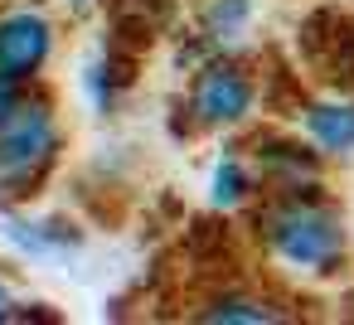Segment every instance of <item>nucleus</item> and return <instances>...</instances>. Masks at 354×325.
<instances>
[{
  "instance_id": "7",
  "label": "nucleus",
  "mask_w": 354,
  "mask_h": 325,
  "mask_svg": "<svg viewBox=\"0 0 354 325\" xmlns=\"http://www.w3.org/2000/svg\"><path fill=\"white\" fill-rule=\"evenodd\" d=\"M189 315L204 320V325H281V320H291L286 301L272 296V291H257L252 281H218V286H209L189 306Z\"/></svg>"
},
{
  "instance_id": "5",
  "label": "nucleus",
  "mask_w": 354,
  "mask_h": 325,
  "mask_svg": "<svg viewBox=\"0 0 354 325\" xmlns=\"http://www.w3.org/2000/svg\"><path fill=\"white\" fill-rule=\"evenodd\" d=\"M301 44H306V68L330 93H354V15L349 10H315L301 20Z\"/></svg>"
},
{
  "instance_id": "9",
  "label": "nucleus",
  "mask_w": 354,
  "mask_h": 325,
  "mask_svg": "<svg viewBox=\"0 0 354 325\" xmlns=\"http://www.w3.org/2000/svg\"><path fill=\"white\" fill-rule=\"evenodd\" d=\"M262 199V175L248 156V146H228L214 165H209V209L214 214H248Z\"/></svg>"
},
{
  "instance_id": "10",
  "label": "nucleus",
  "mask_w": 354,
  "mask_h": 325,
  "mask_svg": "<svg viewBox=\"0 0 354 325\" xmlns=\"http://www.w3.org/2000/svg\"><path fill=\"white\" fill-rule=\"evenodd\" d=\"M257 30V0H204L194 15V35L209 54H248Z\"/></svg>"
},
{
  "instance_id": "11",
  "label": "nucleus",
  "mask_w": 354,
  "mask_h": 325,
  "mask_svg": "<svg viewBox=\"0 0 354 325\" xmlns=\"http://www.w3.org/2000/svg\"><path fill=\"white\" fill-rule=\"evenodd\" d=\"M131 78H136V73H131V64H127V49H122V44H107V49H97V54L83 64L78 88H83V98H88V107H93L97 117H112V112L122 107Z\"/></svg>"
},
{
  "instance_id": "2",
  "label": "nucleus",
  "mask_w": 354,
  "mask_h": 325,
  "mask_svg": "<svg viewBox=\"0 0 354 325\" xmlns=\"http://www.w3.org/2000/svg\"><path fill=\"white\" fill-rule=\"evenodd\" d=\"M185 122L209 136H238L252 131L262 112V73L248 64V54H209L185 73Z\"/></svg>"
},
{
  "instance_id": "13",
  "label": "nucleus",
  "mask_w": 354,
  "mask_h": 325,
  "mask_svg": "<svg viewBox=\"0 0 354 325\" xmlns=\"http://www.w3.org/2000/svg\"><path fill=\"white\" fill-rule=\"evenodd\" d=\"M20 102H25V83H20V78H10V73H0V122H6Z\"/></svg>"
},
{
  "instance_id": "15",
  "label": "nucleus",
  "mask_w": 354,
  "mask_h": 325,
  "mask_svg": "<svg viewBox=\"0 0 354 325\" xmlns=\"http://www.w3.org/2000/svg\"><path fill=\"white\" fill-rule=\"evenodd\" d=\"M64 6H68V10H73V15H88V10H93V6H97V0H64Z\"/></svg>"
},
{
  "instance_id": "14",
  "label": "nucleus",
  "mask_w": 354,
  "mask_h": 325,
  "mask_svg": "<svg viewBox=\"0 0 354 325\" xmlns=\"http://www.w3.org/2000/svg\"><path fill=\"white\" fill-rule=\"evenodd\" d=\"M10 315H15V301H10V286L0 281V320H10Z\"/></svg>"
},
{
  "instance_id": "8",
  "label": "nucleus",
  "mask_w": 354,
  "mask_h": 325,
  "mask_svg": "<svg viewBox=\"0 0 354 325\" xmlns=\"http://www.w3.org/2000/svg\"><path fill=\"white\" fill-rule=\"evenodd\" d=\"M296 131L325 160H354V93H320L306 98L296 112Z\"/></svg>"
},
{
  "instance_id": "6",
  "label": "nucleus",
  "mask_w": 354,
  "mask_h": 325,
  "mask_svg": "<svg viewBox=\"0 0 354 325\" xmlns=\"http://www.w3.org/2000/svg\"><path fill=\"white\" fill-rule=\"evenodd\" d=\"M54 44H59V30L44 10L25 6V10L0 15V73L35 83L44 73V64L54 59Z\"/></svg>"
},
{
  "instance_id": "1",
  "label": "nucleus",
  "mask_w": 354,
  "mask_h": 325,
  "mask_svg": "<svg viewBox=\"0 0 354 325\" xmlns=\"http://www.w3.org/2000/svg\"><path fill=\"white\" fill-rule=\"evenodd\" d=\"M252 243L262 262L301 286H330L349 277L354 262V233L344 199L330 189V180L301 185V189H272L248 209Z\"/></svg>"
},
{
  "instance_id": "12",
  "label": "nucleus",
  "mask_w": 354,
  "mask_h": 325,
  "mask_svg": "<svg viewBox=\"0 0 354 325\" xmlns=\"http://www.w3.org/2000/svg\"><path fill=\"white\" fill-rule=\"evenodd\" d=\"M6 238L20 252H30V257H64V252H78L83 248V228L68 223V219H39V223L6 219Z\"/></svg>"
},
{
  "instance_id": "4",
  "label": "nucleus",
  "mask_w": 354,
  "mask_h": 325,
  "mask_svg": "<svg viewBox=\"0 0 354 325\" xmlns=\"http://www.w3.org/2000/svg\"><path fill=\"white\" fill-rule=\"evenodd\" d=\"M248 156L262 175V194L272 189H301V185H315L325 180V156L301 136V131H281V127H257L248 136Z\"/></svg>"
},
{
  "instance_id": "3",
  "label": "nucleus",
  "mask_w": 354,
  "mask_h": 325,
  "mask_svg": "<svg viewBox=\"0 0 354 325\" xmlns=\"http://www.w3.org/2000/svg\"><path fill=\"white\" fill-rule=\"evenodd\" d=\"M64 156V127L49 98H25L0 122V194L30 199Z\"/></svg>"
}]
</instances>
